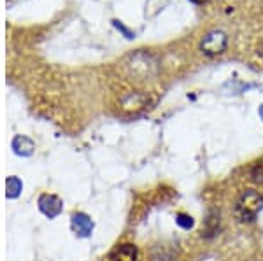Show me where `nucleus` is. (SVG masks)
Listing matches in <instances>:
<instances>
[{"label": "nucleus", "mask_w": 263, "mask_h": 261, "mask_svg": "<svg viewBox=\"0 0 263 261\" xmlns=\"http://www.w3.org/2000/svg\"><path fill=\"white\" fill-rule=\"evenodd\" d=\"M72 228H74V231L79 235V237H88L93 230V223L86 214L78 212L72 216Z\"/></svg>", "instance_id": "obj_4"}, {"label": "nucleus", "mask_w": 263, "mask_h": 261, "mask_svg": "<svg viewBox=\"0 0 263 261\" xmlns=\"http://www.w3.org/2000/svg\"><path fill=\"white\" fill-rule=\"evenodd\" d=\"M251 179L254 183L263 184V162H258L251 170Z\"/></svg>", "instance_id": "obj_9"}, {"label": "nucleus", "mask_w": 263, "mask_h": 261, "mask_svg": "<svg viewBox=\"0 0 263 261\" xmlns=\"http://www.w3.org/2000/svg\"><path fill=\"white\" fill-rule=\"evenodd\" d=\"M12 149H14V153L20 154V156H30L33 151V144L27 137H16L14 142H12Z\"/></svg>", "instance_id": "obj_6"}, {"label": "nucleus", "mask_w": 263, "mask_h": 261, "mask_svg": "<svg viewBox=\"0 0 263 261\" xmlns=\"http://www.w3.org/2000/svg\"><path fill=\"white\" fill-rule=\"evenodd\" d=\"M137 259V247L134 244H123L111 252V261H135Z\"/></svg>", "instance_id": "obj_5"}, {"label": "nucleus", "mask_w": 263, "mask_h": 261, "mask_svg": "<svg viewBox=\"0 0 263 261\" xmlns=\"http://www.w3.org/2000/svg\"><path fill=\"white\" fill-rule=\"evenodd\" d=\"M176 223L181 226V228H184V230L193 228V217H192V216H188V214H177Z\"/></svg>", "instance_id": "obj_8"}, {"label": "nucleus", "mask_w": 263, "mask_h": 261, "mask_svg": "<svg viewBox=\"0 0 263 261\" xmlns=\"http://www.w3.org/2000/svg\"><path fill=\"white\" fill-rule=\"evenodd\" d=\"M261 209H263V195H260L258 191H253V189H248L237 200L235 216L240 221H253Z\"/></svg>", "instance_id": "obj_1"}, {"label": "nucleus", "mask_w": 263, "mask_h": 261, "mask_svg": "<svg viewBox=\"0 0 263 261\" xmlns=\"http://www.w3.org/2000/svg\"><path fill=\"white\" fill-rule=\"evenodd\" d=\"M192 2H197V4H203V2H207V0H192Z\"/></svg>", "instance_id": "obj_10"}, {"label": "nucleus", "mask_w": 263, "mask_h": 261, "mask_svg": "<svg viewBox=\"0 0 263 261\" xmlns=\"http://www.w3.org/2000/svg\"><path fill=\"white\" fill-rule=\"evenodd\" d=\"M21 189H23V183H21L18 177H9L6 180V195L9 196V198L20 196Z\"/></svg>", "instance_id": "obj_7"}, {"label": "nucleus", "mask_w": 263, "mask_h": 261, "mask_svg": "<svg viewBox=\"0 0 263 261\" xmlns=\"http://www.w3.org/2000/svg\"><path fill=\"white\" fill-rule=\"evenodd\" d=\"M260 117H261V119H263V105H261V107H260Z\"/></svg>", "instance_id": "obj_11"}, {"label": "nucleus", "mask_w": 263, "mask_h": 261, "mask_svg": "<svg viewBox=\"0 0 263 261\" xmlns=\"http://www.w3.org/2000/svg\"><path fill=\"white\" fill-rule=\"evenodd\" d=\"M228 44V37L227 33L221 30H213L209 32L202 41V51L209 56H216V54H221L224 49H227Z\"/></svg>", "instance_id": "obj_2"}, {"label": "nucleus", "mask_w": 263, "mask_h": 261, "mask_svg": "<svg viewBox=\"0 0 263 261\" xmlns=\"http://www.w3.org/2000/svg\"><path fill=\"white\" fill-rule=\"evenodd\" d=\"M39 209L44 216L53 219V217H57L62 212V200L54 195H42L39 198Z\"/></svg>", "instance_id": "obj_3"}]
</instances>
